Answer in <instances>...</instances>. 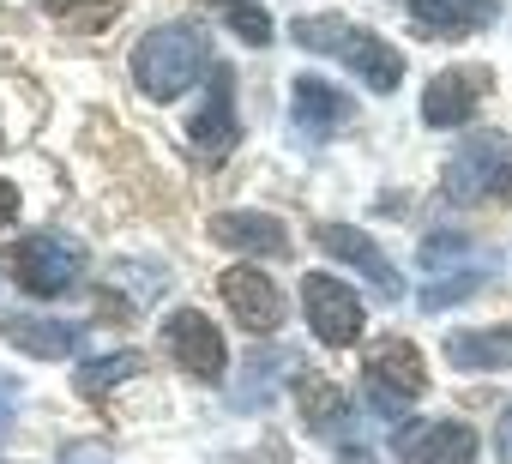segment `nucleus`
Here are the masks:
<instances>
[{"instance_id":"nucleus-13","label":"nucleus","mask_w":512,"mask_h":464,"mask_svg":"<svg viewBox=\"0 0 512 464\" xmlns=\"http://www.w3.org/2000/svg\"><path fill=\"white\" fill-rule=\"evenodd\" d=\"M500 13V0H410L404 19L416 37H434V43H452L464 31H482L488 19Z\"/></svg>"},{"instance_id":"nucleus-12","label":"nucleus","mask_w":512,"mask_h":464,"mask_svg":"<svg viewBox=\"0 0 512 464\" xmlns=\"http://www.w3.org/2000/svg\"><path fill=\"white\" fill-rule=\"evenodd\" d=\"M482 85H488L482 67H446V73H434L428 91H422V121L428 127H464L476 115V103H482Z\"/></svg>"},{"instance_id":"nucleus-8","label":"nucleus","mask_w":512,"mask_h":464,"mask_svg":"<svg viewBox=\"0 0 512 464\" xmlns=\"http://www.w3.org/2000/svg\"><path fill=\"white\" fill-rule=\"evenodd\" d=\"M163 338H169L175 362H181L193 380H223V368H229V356H223V332H217L199 308H175V314L163 320Z\"/></svg>"},{"instance_id":"nucleus-26","label":"nucleus","mask_w":512,"mask_h":464,"mask_svg":"<svg viewBox=\"0 0 512 464\" xmlns=\"http://www.w3.org/2000/svg\"><path fill=\"white\" fill-rule=\"evenodd\" d=\"M338 464H380V458H368V452H344Z\"/></svg>"},{"instance_id":"nucleus-11","label":"nucleus","mask_w":512,"mask_h":464,"mask_svg":"<svg viewBox=\"0 0 512 464\" xmlns=\"http://www.w3.org/2000/svg\"><path fill=\"white\" fill-rule=\"evenodd\" d=\"M392 446L404 464H470L476 458V434L464 422H404Z\"/></svg>"},{"instance_id":"nucleus-10","label":"nucleus","mask_w":512,"mask_h":464,"mask_svg":"<svg viewBox=\"0 0 512 464\" xmlns=\"http://www.w3.org/2000/svg\"><path fill=\"white\" fill-rule=\"evenodd\" d=\"M235 79L223 73V67H211V85H205V103H199V115L187 121V145L199 151V157H229L235 151Z\"/></svg>"},{"instance_id":"nucleus-24","label":"nucleus","mask_w":512,"mask_h":464,"mask_svg":"<svg viewBox=\"0 0 512 464\" xmlns=\"http://www.w3.org/2000/svg\"><path fill=\"white\" fill-rule=\"evenodd\" d=\"M494 446H500V458L512 464V404L500 410V428H494Z\"/></svg>"},{"instance_id":"nucleus-4","label":"nucleus","mask_w":512,"mask_h":464,"mask_svg":"<svg viewBox=\"0 0 512 464\" xmlns=\"http://www.w3.org/2000/svg\"><path fill=\"white\" fill-rule=\"evenodd\" d=\"M362 380H368V398L380 416H404V404H416L428 386V362L410 338H380L362 362Z\"/></svg>"},{"instance_id":"nucleus-22","label":"nucleus","mask_w":512,"mask_h":464,"mask_svg":"<svg viewBox=\"0 0 512 464\" xmlns=\"http://www.w3.org/2000/svg\"><path fill=\"white\" fill-rule=\"evenodd\" d=\"M482 278H488V272H446V278H434V284L422 290V308H446V302H464V296H476V290H482Z\"/></svg>"},{"instance_id":"nucleus-7","label":"nucleus","mask_w":512,"mask_h":464,"mask_svg":"<svg viewBox=\"0 0 512 464\" xmlns=\"http://www.w3.org/2000/svg\"><path fill=\"white\" fill-rule=\"evenodd\" d=\"M217 290H223V302H229V314H235L241 332H278L284 314H290L284 290H278L260 266H229V272L217 278Z\"/></svg>"},{"instance_id":"nucleus-9","label":"nucleus","mask_w":512,"mask_h":464,"mask_svg":"<svg viewBox=\"0 0 512 464\" xmlns=\"http://www.w3.org/2000/svg\"><path fill=\"white\" fill-rule=\"evenodd\" d=\"M320 248H326V254H338L344 266H356V272L374 284V296H380V302H398V296H404L398 266L380 254V242H374V236H362V229H350V223H320Z\"/></svg>"},{"instance_id":"nucleus-18","label":"nucleus","mask_w":512,"mask_h":464,"mask_svg":"<svg viewBox=\"0 0 512 464\" xmlns=\"http://www.w3.org/2000/svg\"><path fill=\"white\" fill-rule=\"evenodd\" d=\"M302 416L314 422V434H344L356 422L350 404H344V392L332 380H320V374H302Z\"/></svg>"},{"instance_id":"nucleus-1","label":"nucleus","mask_w":512,"mask_h":464,"mask_svg":"<svg viewBox=\"0 0 512 464\" xmlns=\"http://www.w3.org/2000/svg\"><path fill=\"white\" fill-rule=\"evenodd\" d=\"M290 37H296V49H308V55L344 61L374 97H386V91L404 85V55H398L386 37L362 31V25H350V19H338V13H320V19L302 13V19H290Z\"/></svg>"},{"instance_id":"nucleus-25","label":"nucleus","mask_w":512,"mask_h":464,"mask_svg":"<svg viewBox=\"0 0 512 464\" xmlns=\"http://www.w3.org/2000/svg\"><path fill=\"white\" fill-rule=\"evenodd\" d=\"M7 422H13V380L0 374V428H7Z\"/></svg>"},{"instance_id":"nucleus-23","label":"nucleus","mask_w":512,"mask_h":464,"mask_svg":"<svg viewBox=\"0 0 512 464\" xmlns=\"http://www.w3.org/2000/svg\"><path fill=\"white\" fill-rule=\"evenodd\" d=\"M13 217H19V187H13V181H0V229H7Z\"/></svg>"},{"instance_id":"nucleus-16","label":"nucleus","mask_w":512,"mask_h":464,"mask_svg":"<svg viewBox=\"0 0 512 464\" xmlns=\"http://www.w3.org/2000/svg\"><path fill=\"white\" fill-rule=\"evenodd\" d=\"M290 91H296V133H302V139H332V127L350 121V97H344L338 85L302 73Z\"/></svg>"},{"instance_id":"nucleus-21","label":"nucleus","mask_w":512,"mask_h":464,"mask_svg":"<svg viewBox=\"0 0 512 464\" xmlns=\"http://www.w3.org/2000/svg\"><path fill=\"white\" fill-rule=\"evenodd\" d=\"M223 25H229L241 43H253V49H266V43H272V19L253 7V0H223Z\"/></svg>"},{"instance_id":"nucleus-2","label":"nucleus","mask_w":512,"mask_h":464,"mask_svg":"<svg viewBox=\"0 0 512 464\" xmlns=\"http://www.w3.org/2000/svg\"><path fill=\"white\" fill-rule=\"evenodd\" d=\"M133 79L151 103H169L181 91H193L199 79H211V43L199 25H157L145 31V43L133 49Z\"/></svg>"},{"instance_id":"nucleus-15","label":"nucleus","mask_w":512,"mask_h":464,"mask_svg":"<svg viewBox=\"0 0 512 464\" xmlns=\"http://www.w3.org/2000/svg\"><path fill=\"white\" fill-rule=\"evenodd\" d=\"M211 236H217L223 248H235V254H272V260L290 254L284 223L266 217V211H223V217H211Z\"/></svg>"},{"instance_id":"nucleus-20","label":"nucleus","mask_w":512,"mask_h":464,"mask_svg":"<svg viewBox=\"0 0 512 464\" xmlns=\"http://www.w3.org/2000/svg\"><path fill=\"white\" fill-rule=\"evenodd\" d=\"M133 374H139V356H133V350H115V356H103V362H85L73 386L97 398V392H109V386H121V380H133Z\"/></svg>"},{"instance_id":"nucleus-19","label":"nucleus","mask_w":512,"mask_h":464,"mask_svg":"<svg viewBox=\"0 0 512 464\" xmlns=\"http://www.w3.org/2000/svg\"><path fill=\"white\" fill-rule=\"evenodd\" d=\"M43 7H49V19H61L67 31L97 37V31H109V25H115L121 0H43Z\"/></svg>"},{"instance_id":"nucleus-3","label":"nucleus","mask_w":512,"mask_h":464,"mask_svg":"<svg viewBox=\"0 0 512 464\" xmlns=\"http://www.w3.org/2000/svg\"><path fill=\"white\" fill-rule=\"evenodd\" d=\"M446 193L458 205H500V199H512V133H470L446 157Z\"/></svg>"},{"instance_id":"nucleus-17","label":"nucleus","mask_w":512,"mask_h":464,"mask_svg":"<svg viewBox=\"0 0 512 464\" xmlns=\"http://www.w3.org/2000/svg\"><path fill=\"white\" fill-rule=\"evenodd\" d=\"M446 362L464 374H500L512 368V326H470L446 338Z\"/></svg>"},{"instance_id":"nucleus-5","label":"nucleus","mask_w":512,"mask_h":464,"mask_svg":"<svg viewBox=\"0 0 512 464\" xmlns=\"http://www.w3.org/2000/svg\"><path fill=\"white\" fill-rule=\"evenodd\" d=\"M302 314L320 332V344H332V350L356 344V332H362V296L344 278H332V272H308L302 278Z\"/></svg>"},{"instance_id":"nucleus-6","label":"nucleus","mask_w":512,"mask_h":464,"mask_svg":"<svg viewBox=\"0 0 512 464\" xmlns=\"http://www.w3.org/2000/svg\"><path fill=\"white\" fill-rule=\"evenodd\" d=\"M13 272H19V284H25L31 296H61V290L79 284L85 254H79V242H67V236H31V242L13 248Z\"/></svg>"},{"instance_id":"nucleus-14","label":"nucleus","mask_w":512,"mask_h":464,"mask_svg":"<svg viewBox=\"0 0 512 464\" xmlns=\"http://www.w3.org/2000/svg\"><path fill=\"white\" fill-rule=\"evenodd\" d=\"M0 338L25 356H37V362H67L79 350V326L73 320H43V314H0Z\"/></svg>"}]
</instances>
